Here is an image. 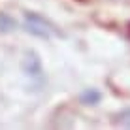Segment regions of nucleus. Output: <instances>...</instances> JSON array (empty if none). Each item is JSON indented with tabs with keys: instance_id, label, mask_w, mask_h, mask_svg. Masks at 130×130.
Returning a JSON list of instances; mask_svg holds the SVG:
<instances>
[{
	"instance_id": "nucleus-1",
	"label": "nucleus",
	"mask_w": 130,
	"mask_h": 130,
	"mask_svg": "<svg viewBox=\"0 0 130 130\" xmlns=\"http://www.w3.org/2000/svg\"><path fill=\"white\" fill-rule=\"evenodd\" d=\"M25 28L28 34L32 36H38V38H43V40H49L51 36L59 34L57 32V28L49 23L47 19H43L42 15H38V13H25Z\"/></svg>"
},
{
	"instance_id": "nucleus-2",
	"label": "nucleus",
	"mask_w": 130,
	"mask_h": 130,
	"mask_svg": "<svg viewBox=\"0 0 130 130\" xmlns=\"http://www.w3.org/2000/svg\"><path fill=\"white\" fill-rule=\"evenodd\" d=\"M23 72L26 77H30V83H36V87H42L43 85V66L40 57L34 51H26L25 59H23Z\"/></svg>"
},
{
	"instance_id": "nucleus-3",
	"label": "nucleus",
	"mask_w": 130,
	"mask_h": 130,
	"mask_svg": "<svg viewBox=\"0 0 130 130\" xmlns=\"http://www.w3.org/2000/svg\"><path fill=\"white\" fill-rule=\"evenodd\" d=\"M100 98H102V94L96 89H87V91H83L81 94H79V102L85 104V106H94V104L100 102Z\"/></svg>"
},
{
	"instance_id": "nucleus-4",
	"label": "nucleus",
	"mask_w": 130,
	"mask_h": 130,
	"mask_svg": "<svg viewBox=\"0 0 130 130\" xmlns=\"http://www.w3.org/2000/svg\"><path fill=\"white\" fill-rule=\"evenodd\" d=\"M15 19L13 17H10L8 13H4V11H0V34H8V32H11V30H15Z\"/></svg>"
},
{
	"instance_id": "nucleus-5",
	"label": "nucleus",
	"mask_w": 130,
	"mask_h": 130,
	"mask_svg": "<svg viewBox=\"0 0 130 130\" xmlns=\"http://www.w3.org/2000/svg\"><path fill=\"white\" fill-rule=\"evenodd\" d=\"M115 123L121 124V126L130 128V109H124V111H121V113L115 115Z\"/></svg>"
}]
</instances>
